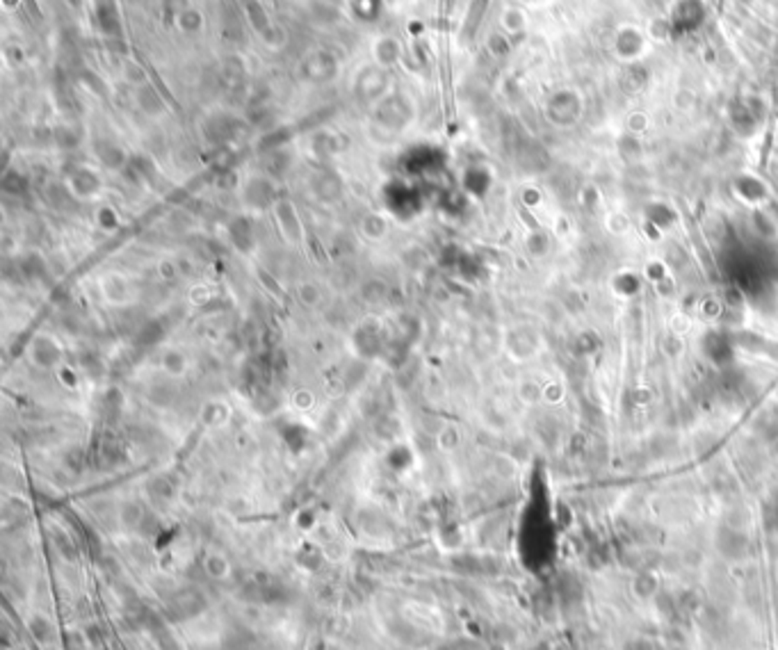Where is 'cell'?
Instances as JSON below:
<instances>
[{
	"mask_svg": "<svg viewBox=\"0 0 778 650\" xmlns=\"http://www.w3.org/2000/svg\"><path fill=\"white\" fill-rule=\"evenodd\" d=\"M527 3H543V0H527Z\"/></svg>",
	"mask_w": 778,
	"mask_h": 650,
	"instance_id": "cell-3",
	"label": "cell"
},
{
	"mask_svg": "<svg viewBox=\"0 0 778 650\" xmlns=\"http://www.w3.org/2000/svg\"><path fill=\"white\" fill-rule=\"evenodd\" d=\"M706 14L708 12L703 0H676L671 5L667 28L674 30L676 35H690V32H696L703 26Z\"/></svg>",
	"mask_w": 778,
	"mask_h": 650,
	"instance_id": "cell-1",
	"label": "cell"
},
{
	"mask_svg": "<svg viewBox=\"0 0 778 650\" xmlns=\"http://www.w3.org/2000/svg\"><path fill=\"white\" fill-rule=\"evenodd\" d=\"M646 32L637 26H619L614 30V37H612V48H614V55L621 57V60H637L644 51H646Z\"/></svg>",
	"mask_w": 778,
	"mask_h": 650,
	"instance_id": "cell-2",
	"label": "cell"
}]
</instances>
